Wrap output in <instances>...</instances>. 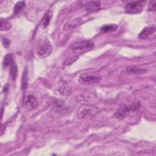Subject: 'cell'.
Here are the masks:
<instances>
[{
  "mask_svg": "<svg viewBox=\"0 0 156 156\" xmlns=\"http://www.w3.org/2000/svg\"><path fill=\"white\" fill-rule=\"evenodd\" d=\"M52 51V46L50 41L45 38L40 41L36 48V54L40 58H43L49 56Z\"/></svg>",
  "mask_w": 156,
  "mask_h": 156,
  "instance_id": "6da1fadb",
  "label": "cell"
},
{
  "mask_svg": "<svg viewBox=\"0 0 156 156\" xmlns=\"http://www.w3.org/2000/svg\"><path fill=\"white\" fill-rule=\"evenodd\" d=\"M140 105L139 101H135L130 105H123L116 112L115 116L119 119H122L130 113L136 112L140 108Z\"/></svg>",
  "mask_w": 156,
  "mask_h": 156,
  "instance_id": "7a4b0ae2",
  "label": "cell"
},
{
  "mask_svg": "<svg viewBox=\"0 0 156 156\" xmlns=\"http://www.w3.org/2000/svg\"><path fill=\"white\" fill-rule=\"evenodd\" d=\"M73 51L76 53H84L94 48V43L90 40H80L73 43L71 46Z\"/></svg>",
  "mask_w": 156,
  "mask_h": 156,
  "instance_id": "3957f363",
  "label": "cell"
},
{
  "mask_svg": "<svg viewBox=\"0 0 156 156\" xmlns=\"http://www.w3.org/2000/svg\"><path fill=\"white\" fill-rule=\"evenodd\" d=\"M98 112L99 108L97 107L83 104L79 107L77 112V116L79 119H82L87 116L96 115Z\"/></svg>",
  "mask_w": 156,
  "mask_h": 156,
  "instance_id": "277c9868",
  "label": "cell"
},
{
  "mask_svg": "<svg viewBox=\"0 0 156 156\" xmlns=\"http://www.w3.org/2000/svg\"><path fill=\"white\" fill-rule=\"evenodd\" d=\"M101 77L96 73H84L80 75L79 78V82L84 85H89L98 83L101 81Z\"/></svg>",
  "mask_w": 156,
  "mask_h": 156,
  "instance_id": "5b68a950",
  "label": "cell"
},
{
  "mask_svg": "<svg viewBox=\"0 0 156 156\" xmlns=\"http://www.w3.org/2000/svg\"><path fill=\"white\" fill-rule=\"evenodd\" d=\"M145 1H137L128 2L125 7V12L128 14H135L140 13L142 10Z\"/></svg>",
  "mask_w": 156,
  "mask_h": 156,
  "instance_id": "8992f818",
  "label": "cell"
},
{
  "mask_svg": "<svg viewBox=\"0 0 156 156\" xmlns=\"http://www.w3.org/2000/svg\"><path fill=\"white\" fill-rule=\"evenodd\" d=\"M38 105V102L36 98L32 94L25 96L24 99V106L29 110L35 109Z\"/></svg>",
  "mask_w": 156,
  "mask_h": 156,
  "instance_id": "52a82bcc",
  "label": "cell"
},
{
  "mask_svg": "<svg viewBox=\"0 0 156 156\" xmlns=\"http://www.w3.org/2000/svg\"><path fill=\"white\" fill-rule=\"evenodd\" d=\"M156 27L155 24L149 25L146 27H144L141 32L138 35V38L140 39H146L149 36L154 34L155 32Z\"/></svg>",
  "mask_w": 156,
  "mask_h": 156,
  "instance_id": "ba28073f",
  "label": "cell"
},
{
  "mask_svg": "<svg viewBox=\"0 0 156 156\" xmlns=\"http://www.w3.org/2000/svg\"><path fill=\"white\" fill-rule=\"evenodd\" d=\"M52 11L51 10H48L45 14L44 15V16L43 17L41 23H40V26L43 29H46L49 24L52 16Z\"/></svg>",
  "mask_w": 156,
  "mask_h": 156,
  "instance_id": "9c48e42d",
  "label": "cell"
},
{
  "mask_svg": "<svg viewBox=\"0 0 156 156\" xmlns=\"http://www.w3.org/2000/svg\"><path fill=\"white\" fill-rule=\"evenodd\" d=\"M80 24V20L79 18L73 19L68 21L64 26L63 29L65 31H69L74 29Z\"/></svg>",
  "mask_w": 156,
  "mask_h": 156,
  "instance_id": "30bf717a",
  "label": "cell"
},
{
  "mask_svg": "<svg viewBox=\"0 0 156 156\" xmlns=\"http://www.w3.org/2000/svg\"><path fill=\"white\" fill-rule=\"evenodd\" d=\"M101 5L99 1H89L85 4V8L88 12H96L100 9Z\"/></svg>",
  "mask_w": 156,
  "mask_h": 156,
  "instance_id": "8fae6325",
  "label": "cell"
},
{
  "mask_svg": "<svg viewBox=\"0 0 156 156\" xmlns=\"http://www.w3.org/2000/svg\"><path fill=\"white\" fill-rule=\"evenodd\" d=\"M26 7V2L24 1L17 2L13 7V13L15 14L21 12Z\"/></svg>",
  "mask_w": 156,
  "mask_h": 156,
  "instance_id": "7c38bea8",
  "label": "cell"
},
{
  "mask_svg": "<svg viewBox=\"0 0 156 156\" xmlns=\"http://www.w3.org/2000/svg\"><path fill=\"white\" fill-rule=\"evenodd\" d=\"M118 29V26L115 24H105L101 27V30L105 32H111L115 31Z\"/></svg>",
  "mask_w": 156,
  "mask_h": 156,
  "instance_id": "4fadbf2b",
  "label": "cell"
},
{
  "mask_svg": "<svg viewBox=\"0 0 156 156\" xmlns=\"http://www.w3.org/2000/svg\"><path fill=\"white\" fill-rule=\"evenodd\" d=\"M13 62H14V60H13V57L12 54H6L4 59V62H3L4 66L6 67L8 66H10Z\"/></svg>",
  "mask_w": 156,
  "mask_h": 156,
  "instance_id": "5bb4252c",
  "label": "cell"
},
{
  "mask_svg": "<svg viewBox=\"0 0 156 156\" xmlns=\"http://www.w3.org/2000/svg\"><path fill=\"white\" fill-rule=\"evenodd\" d=\"M17 71H18V69H17V66L15 63V62H14L11 65H10V76L11 78L13 80H15L17 76Z\"/></svg>",
  "mask_w": 156,
  "mask_h": 156,
  "instance_id": "9a60e30c",
  "label": "cell"
},
{
  "mask_svg": "<svg viewBox=\"0 0 156 156\" xmlns=\"http://www.w3.org/2000/svg\"><path fill=\"white\" fill-rule=\"evenodd\" d=\"M27 68L25 69L24 71L23 77H22V80H21V87L23 90H25L27 88Z\"/></svg>",
  "mask_w": 156,
  "mask_h": 156,
  "instance_id": "2e32d148",
  "label": "cell"
},
{
  "mask_svg": "<svg viewBox=\"0 0 156 156\" xmlns=\"http://www.w3.org/2000/svg\"><path fill=\"white\" fill-rule=\"evenodd\" d=\"M12 25L11 23L5 20H1V30H7L10 29Z\"/></svg>",
  "mask_w": 156,
  "mask_h": 156,
  "instance_id": "e0dca14e",
  "label": "cell"
},
{
  "mask_svg": "<svg viewBox=\"0 0 156 156\" xmlns=\"http://www.w3.org/2000/svg\"><path fill=\"white\" fill-rule=\"evenodd\" d=\"M126 71L129 74H139V73H142L143 72H145L146 70L140 69L139 68L130 67V68H127L126 69Z\"/></svg>",
  "mask_w": 156,
  "mask_h": 156,
  "instance_id": "ac0fdd59",
  "label": "cell"
},
{
  "mask_svg": "<svg viewBox=\"0 0 156 156\" xmlns=\"http://www.w3.org/2000/svg\"><path fill=\"white\" fill-rule=\"evenodd\" d=\"M79 58V56L77 55H73L68 58H67L64 62H63V65L65 66H69L71 65V64H73L75 61H76L77 59Z\"/></svg>",
  "mask_w": 156,
  "mask_h": 156,
  "instance_id": "d6986e66",
  "label": "cell"
},
{
  "mask_svg": "<svg viewBox=\"0 0 156 156\" xmlns=\"http://www.w3.org/2000/svg\"><path fill=\"white\" fill-rule=\"evenodd\" d=\"M156 2L155 1H151L149 2L148 6V10L150 12H155V6Z\"/></svg>",
  "mask_w": 156,
  "mask_h": 156,
  "instance_id": "ffe728a7",
  "label": "cell"
},
{
  "mask_svg": "<svg viewBox=\"0 0 156 156\" xmlns=\"http://www.w3.org/2000/svg\"><path fill=\"white\" fill-rule=\"evenodd\" d=\"M1 41H2L3 46L5 48H7L10 44V41L7 38H2Z\"/></svg>",
  "mask_w": 156,
  "mask_h": 156,
  "instance_id": "44dd1931",
  "label": "cell"
}]
</instances>
